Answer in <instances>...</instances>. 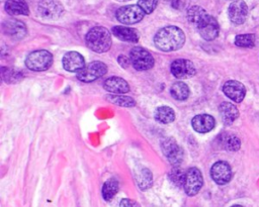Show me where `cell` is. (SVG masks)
Returning a JSON list of instances; mask_svg holds the SVG:
<instances>
[{
	"label": "cell",
	"instance_id": "7",
	"mask_svg": "<svg viewBox=\"0 0 259 207\" xmlns=\"http://www.w3.org/2000/svg\"><path fill=\"white\" fill-rule=\"evenodd\" d=\"M146 13L139 5H125L117 9L115 16L123 24H135L140 22Z\"/></svg>",
	"mask_w": 259,
	"mask_h": 207
},
{
	"label": "cell",
	"instance_id": "25",
	"mask_svg": "<svg viewBox=\"0 0 259 207\" xmlns=\"http://www.w3.org/2000/svg\"><path fill=\"white\" fill-rule=\"evenodd\" d=\"M137 184L140 187L141 190H147L152 186L153 180H152V174L148 169H141L138 172V175L136 177Z\"/></svg>",
	"mask_w": 259,
	"mask_h": 207
},
{
	"label": "cell",
	"instance_id": "27",
	"mask_svg": "<svg viewBox=\"0 0 259 207\" xmlns=\"http://www.w3.org/2000/svg\"><path fill=\"white\" fill-rule=\"evenodd\" d=\"M107 100L115 105L121 106V107H133L136 105V102L133 98L123 96V95H118V94H113V95H107L106 96Z\"/></svg>",
	"mask_w": 259,
	"mask_h": 207
},
{
	"label": "cell",
	"instance_id": "23",
	"mask_svg": "<svg viewBox=\"0 0 259 207\" xmlns=\"http://www.w3.org/2000/svg\"><path fill=\"white\" fill-rule=\"evenodd\" d=\"M170 93L172 97L176 100H186L189 96V87L183 82H176L170 88Z\"/></svg>",
	"mask_w": 259,
	"mask_h": 207
},
{
	"label": "cell",
	"instance_id": "18",
	"mask_svg": "<svg viewBox=\"0 0 259 207\" xmlns=\"http://www.w3.org/2000/svg\"><path fill=\"white\" fill-rule=\"evenodd\" d=\"M3 30L7 35L17 39L23 37L26 34L25 24L15 19H10L5 21L3 23Z\"/></svg>",
	"mask_w": 259,
	"mask_h": 207
},
{
	"label": "cell",
	"instance_id": "21",
	"mask_svg": "<svg viewBox=\"0 0 259 207\" xmlns=\"http://www.w3.org/2000/svg\"><path fill=\"white\" fill-rule=\"evenodd\" d=\"M10 15H28L29 9L24 0H7L4 6Z\"/></svg>",
	"mask_w": 259,
	"mask_h": 207
},
{
	"label": "cell",
	"instance_id": "26",
	"mask_svg": "<svg viewBox=\"0 0 259 207\" xmlns=\"http://www.w3.org/2000/svg\"><path fill=\"white\" fill-rule=\"evenodd\" d=\"M118 191V182L115 179H108L102 187V196L104 200L110 201Z\"/></svg>",
	"mask_w": 259,
	"mask_h": 207
},
{
	"label": "cell",
	"instance_id": "9",
	"mask_svg": "<svg viewBox=\"0 0 259 207\" xmlns=\"http://www.w3.org/2000/svg\"><path fill=\"white\" fill-rule=\"evenodd\" d=\"M161 149L173 166H178L183 160V150L173 138H165L161 142Z\"/></svg>",
	"mask_w": 259,
	"mask_h": 207
},
{
	"label": "cell",
	"instance_id": "34",
	"mask_svg": "<svg viewBox=\"0 0 259 207\" xmlns=\"http://www.w3.org/2000/svg\"><path fill=\"white\" fill-rule=\"evenodd\" d=\"M116 1H119V2H124V1H128V0H116Z\"/></svg>",
	"mask_w": 259,
	"mask_h": 207
},
{
	"label": "cell",
	"instance_id": "5",
	"mask_svg": "<svg viewBox=\"0 0 259 207\" xmlns=\"http://www.w3.org/2000/svg\"><path fill=\"white\" fill-rule=\"evenodd\" d=\"M130 61L133 67L139 71L150 70L154 67L155 64L153 56L142 46H136L132 48L130 53Z\"/></svg>",
	"mask_w": 259,
	"mask_h": 207
},
{
	"label": "cell",
	"instance_id": "30",
	"mask_svg": "<svg viewBox=\"0 0 259 207\" xmlns=\"http://www.w3.org/2000/svg\"><path fill=\"white\" fill-rule=\"evenodd\" d=\"M159 0H139L138 5L143 9L146 14L152 13L157 7Z\"/></svg>",
	"mask_w": 259,
	"mask_h": 207
},
{
	"label": "cell",
	"instance_id": "14",
	"mask_svg": "<svg viewBox=\"0 0 259 207\" xmlns=\"http://www.w3.org/2000/svg\"><path fill=\"white\" fill-rule=\"evenodd\" d=\"M223 92L228 98L237 103L242 102L246 95L245 86L241 82L235 80L227 81L223 86Z\"/></svg>",
	"mask_w": 259,
	"mask_h": 207
},
{
	"label": "cell",
	"instance_id": "17",
	"mask_svg": "<svg viewBox=\"0 0 259 207\" xmlns=\"http://www.w3.org/2000/svg\"><path fill=\"white\" fill-rule=\"evenodd\" d=\"M103 88L113 94H124L130 91V85L127 82L120 77H110L105 80Z\"/></svg>",
	"mask_w": 259,
	"mask_h": 207
},
{
	"label": "cell",
	"instance_id": "29",
	"mask_svg": "<svg viewBox=\"0 0 259 207\" xmlns=\"http://www.w3.org/2000/svg\"><path fill=\"white\" fill-rule=\"evenodd\" d=\"M185 173L186 172H183V170L180 169L179 167H174L171 170L170 174H169L171 182L174 185H176L177 187H183L184 179H185Z\"/></svg>",
	"mask_w": 259,
	"mask_h": 207
},
{
	"label": "cell",
	"instance_id": "32",
	"mask_svg": "<svg viewBox=\"0 0 259 207\" xmlns=\"http://www.w3.org/2000/svg\"><path fill=\"white\" fill-rule=\"evenodd\" d=\"M167 2H169L171 4V6L177 8L178 7V4H179V0H166Z\"/></svg>",
	"mask_w": 259,
	"mask_h": 207
},
{
	"label": "cell",
	"instance_id": "28",
	"mask_svg": "<svg viewBox=\"0 0 259 207\" xmlns=\"http://www.w3.org/2000/svg\"><path fill=\"white\" fill-rule=\"evenodd\" d=\"M255 35L252 33L238 34L235 37V44L240 47H253L255 45Z\"/></svg>",
	"mask_w": 259,
	"mask_h": 207
},
{
	"label": "cell",
	"instance_id": "4",
	"mask_svg": "<svg viewBox=\"0 0 259 207\" xmlns=\"http://www.w3.org/2000/svg\"><path fill=\"white\" fill-rule=\"evenodd\" d=\"M53 64V56L46 49H38L30 53L26 60L25 65L29 70L41 72L48 70Z\"/></svg>",
	"mask_w": 259,
	"mask_h": 207
},
{
	"label": "cell",
	"instance_id": "31",
	"mask_svg": "<svg viewBox=\"0 0 259 207\" xmlns=\"http://www.w3.org/2000/svg\"><path fill=\"white\" fill-rule=\"evenodd\" d=\"M119 207H141V206L135 200L122 199L119 203Z\"/></svg>",
	"mask_w": 259,
	"mask_h": 207
},
{
	"label": "cell",
	"instance_id": "33",
	"mask_svg": "<svg viewBox=\"0 0 259 207\" xmlns=\"http://www.w3.org/2000/svg\"><path fill=\"white\" fill-rule=\"evenodd\" d=\"M232 207H243V206H241V205H233Z\"/></svg>",
	"mask_w": 259,
	"mask_h": 207
},
{
	"label": "cell",
	"instance_id": "10",
	"mask_svg": "<svg viewBox=\"0 0 259 207\" xmlns=\"http://www.w3.org/2000/svg\"><path fill=\"white\" fill-rule=\"evenodd\" d=\"M37 11L44 18L57 19L62 15L64 8L59 0H40Z\"/></svg>",
	"mask_w": 259,
	"mask_h": 207
},
{
	"label": "cell",
	"instance_id": "24",
	"mask_svg": "<svg viewBox=\"0 0 259 207\" xmlns=\"http://www.w3.org/2000/svg\"><path fill=\"white\" fill-rule=\"evenodd\" d=\"M221 137L222 138L220 140L225 149L231 150V151H236L240 148L241 141H240L239 137H237L236 135L225 133V134H222Z\"/></svg>",
	"mask_w": 259,
	"mask_h": 207
},
{
	"label": "cell",
	"instance_id": "15",
	"mask_svg": "<svg viewBox=\"0 0 259 207\" xmlns=\"http://www.w3.org/2000/svg\"><path fill=\"white\" fill-rule=\"evenodd\" d=\"M63 67L69 72H79L85 67L84 58L77 51H68L63 57Z\"/></svg>",
	"mask_w": 259,
	"mask_h": 207
},
{
	"label": "cell",
	"instance_id": "12",
	"mask_svg": "<svg viewBox=\"0 0 259 207\" xmlns=\"http://www.w3.org/2000/svg\"><path fill=\"white\" fill-rule=\"evenodd\" d=\"M210 176L217 184L225 185L229 183L232 178V169L227 162L220 161L212 165L210 169Z\"/></svg>",
	"mask_w": 259,
	"mask_h": 207
},
{
	"label": "cell",
	"instance_id": "11",
	"mask_svg": "<svg viewBox=\"0 0 259 207\" xmlns=\"http://www.w3.org/2000/svg\"><path fill=\"white\" fill-rule=\"evenodd\" d=\"M170 70L172 75L178 79H188L194 76L196 73L193 63L185 59L175 60L171 64Z\"/></svg>",
	"mask_w": 259,
	"mask_h": 207
},
{
	"label": "cell",
	"instance_id": "3",
	"mask_svg": "<svg viewBox=\"0 0 259 207\" xmlns=\"http://www.w3.org/2000/svg\"><path fill=\"white\" fill-rule=\"evenodd\" d=\"M86 43L90 49L101 54L107 51L111 46V35L103 26H95L86 34Z\"/></svg>",
	"mask_w": 259,
	"mask_h": 207
},
{
	"label": "cell",
	"instance_id": "8",
	"mask_svg": "<svg viewBox=\"0 0 259 207\" xmlns=\"http://www.w3.org/2000/svg\"><path fill=\"white\" fill-rule=\"evenodd\" d=\"M203 178L201 172L197 168H189L185 173L183 188L188 196L196 195L201 189Z\"/></svg>",
	"mask_w": 259,
	"mask_h": 207
},
{
	"label": "cell",
	"instance_id": "2",
	"mask_svg": "<svg viewBox=\"0 0 259 207\" xmlns=\"http://www.w3.org/2000/svg\"><path fill=\"white\" fill-rule=\"evenodd\" d=\"M184 41V32L179 27L174 25L161 28L154 37L155 45L163 51L177 50L183 46Z\"/></svg>",
	"mask_w": 259,
	"mask_h": 207
},
{
	"label": "cell",
	"instance_id": "20",
	"mask_svg": "<svg viewBox=\"0 0 259 207\" xmlns=\"http://www.w3.org/2000/svg\"><path fill=\"white\" fill-rule=\"evenodd\" d=\"M112 33L115 37L120 40L127 42H138L139 34L136 29L126 26H114L112 28Z\"/></svg>",
	"mask_w": 259,
	"mask_h": 207
},
{
	"label": "cell",
	"instance_id": "16",
	"mask_svg": "<svg viewBox=\"0 0 259 207\" xmlns=\"http://www.w3.org/2000/svg\"><path fill=\"white\" fill-rule=\"evenodd\" d=\"M191 125L196 132L206 133L214 127L215 120L209 114H198L192 118Z\"/></svg>",
	"mask_w": 259,
	"mask_h": 207
},
{
	"label": "cell",
	"instance_id": "13",
	"mask_svg": "<svg viewBox=\"0 0 259 207\" xmlns=\"http://www.w3.org/2000/svg\"><path fill=\"white\" fill-rule=\"evenodd\" d=\"M229 18L234 24H242L245 22L248 15L247 4L243 0H235L228 9Z\"/></svg>",
	"mask_w": 259,
	"mask_h": 207
},
{
	"label": "cell",
	"instance_id": "19",
	"mask_svg": "<svg viewBox=\"0 0 259 207\" xmlns=\"http://www.w3.org/2000/svg\"><path fill=\"white\" fill-rule=\"evenodd\" d=\"M219 111L223 122L226 125H231L239 116V110L230 102H223L219 107Z\"/></svg>",
	"mask_w": 259,
	"mask_h": 207
},
{
	"label": "cell",
	"instance_id": "22",
	"mask_svg": "<svg viewBox=\"0 0 259 207\" xmlns=\"http://www.w3.org/2000/svg\"><path fill=\"white\" fill-rule=\"evenodd\" d=\"M155 119L161 123L168 124L174 121L175 119V113L172 108L169 106H160L155 110L154 113Z\"/></svg>",
	"mask_w": 259,
	"mask_h": 207
},
{
	"label": "cell",
	"instance_id": "6",
	"mask_svg": "<svg viewBox=\"0 0 259 207\" xmlns=\"http://www.w3.org/2000/svg\"><path fill=\"white\" fill-rule=\"evenodd\" d=\"M107 72V67L102 62H91L77 73L78 80L89 83L101 78Z\"/></svg>",
	"mask_w": 259,
	"mask_h": 207
},
{
	"label": "cell",
	"instance_id": "1",
	"mask_svg": "<svg viewBox=\"0 0 259 207\" xmlns=\"http://www.w3.org/2000/svg\"><path fill=\"white\" fill-rule=\"evenodd\" d=\"M187 17L205 40H213L220 32V26L214 17L209 15L202 7L192 6L187 11Z\"/></svg>",
	"mask_w": 259,
	"mask_h": 207
}]
</instances>
